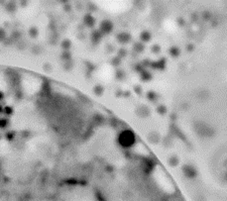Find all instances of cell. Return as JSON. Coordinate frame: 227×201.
I'll return each mask as SVG.
<instances>
[{"instance_id": "1", "label": "cell", "mask_w": 227, "mask_h": 201, "mask_svg": "<svg viewBox=\"0 0 227 201\" xmlns=\"http://www.w3.org/2000/svg\"><path fill=\"white\" fill-rule=\"evenodd\" d=\"M135 142V137L131 130H123L118 137V142L123 147H130Z\"/></svg>"}, {"instance_id": "2", "label": "cell", "mask_w": 227, "mask_h": 201, "mask_svg": "<svg viewBox=\"0 0 227 201\" xmlns=\"http://www.w3.org/2000/svg\"><path fill=\"white\" fill-rule=\"evenodd\" d=\"M112 30H113V25L110 20L105 19V20H103L102 22L100 23V33H102V35H108V33H110L111 31H112Z\"/></svg>"}, {"instance_id": "3", "label": "cell", "mask_w": 227, "mask_h": 201, "mask_svg": "<svg viewBox=\"0 0 227 201\" xmlns=\"http://www.w3.org/2000/svg\"><path fill=\"white\" fill-rule=\"evenodd\" d=\"M17 9V4L15 1H8L5 4V10L8 13H14Z\"/></svg>"}, {"instance_id": "4", "label": "cell", "mask_w": 227, "mask_h": 201, "mask_svg": "<svg viewBox=\"0 0 227 201\" xmlns=\"http://www.w3.org/2000/svg\"><path fill=\"white\" fill-rule=\"evenodd\" d=\"M95 18L93 17L91 14H86L85 16H84V23L88 26V27H93L94 25H95Z\"/></svg>"}, {"instance_id": "5", "label": "cell", "mask_w": 227, "mask_h": 201, "mask_svg": "<svg viewBox=\"0 0 227 201\" xmlns=\"http://www.w3.org/2000/svg\"><path fill=\"white\" fill-rule=\"evenodd\" d=\"M102 33H100V30H94L91 35V40H92L93 43H99V42L102 38Z\"/></svg>"}, {"instance_id": "6", "label": "cell", "mask_w": 227, "mask_h": 201, "mask_svg": "<svg viewBox=\"0 0 227 201\" xmlns=\"http://www.w3.org/2000/svg\"><path fill=\"white\" fill-rule=\"evenodd\" d=\"M9 38H10L14 43H17V42H19V40H21V38H22V33H21L18 30H13L12 33H11V35H10V37H9Z\"/></svg>"}, {"instance_id": "7", "label": "cell", "mask_w": 227, "mask_h": 201, "mask_svg": "<svg viewBox=\"0 0 227 201\" xmlns=\"http://www.w3.org/2000/svg\"><path fill=\"white\" fill-rule=\"evenodd\" d=\"M38 33H40V30L37 26H30V30H28V35L31 38H37L38 37Z\"/></svg>"}, {"instance_id": "8", "label": "cell", "mask_w": 227, "mask_h": 201, "mask_svg": "<svg viewBox=\"0 0 227 201\" xmlns=\"http://www.w3.org/2000/svg\"><path fill=\"white\" fill-rule=\"evenodd\" d=\"M42 51H43V48L40 47V45H33L30 49L31 54L33 55H40V53H42Z\"/></svg>"}, {"instance_id": "9", "label": "cell", "mask_w": 227, "mask_h": 201, "mask_svg": "<svg viewBox=\"0 0 227 201\" xmlns=\"http://www.w3.org/2000/svg\"><path fill=\"white\" fill-rule=\"evenodd\" d=\"M61 59L64 62L70 61V60H72V54L69 52V51H64V52L62 53V55H61Z\"/></svg>"}, {"instance_id": "10", "label": "cell", "mask_w": 227, "mask_h": 201, "mask_svg": "<svg viewBox=\"0 0 227 201\" xmlns=\"http://www.w3.org/2000/svg\"><path fill=\"white\" fill-rule=\"evenodd\" d=\"M61 47L63 48V50L64 51H69L70 49H71L72 47V43H71V40H64L61 43Z\"/></svg>"}, {"instance_id": "11", "label": "cell", "mask_w": 227, "mask_h": 201, "mask_svg": "<svg viewBox=\"0 0 227 201\" xmlns=\"http://www.w3.org/2000/svg\"><path fill=\"white\" fill-rule=\"evenodd\" d=\"M7 38V33L6 30H4L2 26H0V43H4Z\"/></svg>"}, {"instance_id": "12", "label": "cell", "mask_w": 227, "mask_h": 201, "mask_svg": "<svg viewBox=\"0 0 227 201\" xmlns=\"http://www.w3.org/2000/svg\"><path fill=\"white\" fill-rule=\"evenodd\" d=\"M103 91H104V89H103L102 86L97 85V86L94 87V93H95L96 95H98V96L102 95V94H103Z\"/></svg>"}, {"instance_id": "13", "label": "cell", "mask_w": 227, "mask_h": 201, "mask_svg": "<svg viewBox=\"0 0 227 201\" xmlns=\"http://www.w3.org/2000/svg\"><path fill=\"white\" fill-rule=\"evenodd\" d=\"M117 38H118L119 42L125 43V42H127V40H129V37H128V35H124V33H122V35H118Z\"/></svg>"}, {"instance_id": "14", "label": "cell", "mask_w": 227, "mask_h": 201, "mask_svg": "<svg viewBox=\"0 0 227 201\" xmlns=\"http://www.w3.org/2000/svg\"><path fill=\"white\" fill-rule=\"evenodd\" d=\"M8 125V119L5 117H0V128H5Z\"/></svg>"}, {"instance_id": "15", "label": "cell", "mask_w": 227, "mask_h": 201, "mask_svg": "<svg viewBox=\"0 0 227 201\" xmlns=\"http://www.w3.org/2000/svg\"><path fill=\"white\" fill-rule=\"evenodd\" d=\"M74 64H73V61L72 60H70V61H67L64 63V69L67 70V71H69V70H71L72 68H73Z\"/></svg>"}, {"instance_id": "16", "label": "cell", "mask_w": 227, "mask_h": 201, "mask_svg": "<svg viewBox=\"0 0 227 201\" xmlns=\"http://www.w3.org/2000/svg\"><path fill=\"white\" fill-rule=\"evenodd\" d=\"M16 47L19 51H22L25 50L26 48V43L25 42H22V40H19V42L16 43Z\"/></svg>"}, {"instance_id": "17", "label": "cell", "mask_w": 227, "mask_h": 201, "mask_svg": "<svg viewBox=\"0 0 227 201\" xmlns=\"http://www.w3.org/2000/svg\"><path fill=\"white\" fill-rule=\"evenodd\" d=\"M3 112L5 113L6 115L10 116L13 113V108L11 107V106H5V107H4V111H3Z\"/></svg>"}, {"instance_id": "18", "label": "cell", "mask_w": 227, "mask_h": 201, "mask_svg": "<svg viewBox=\"0 0 227 201\" xmlns=\"http://www.w3.org/2000/svg\"><path fill=\"white\" fill-rule=\"evenodd\" d=\"M43 71L47 72V73H50V72H52V70H53L52 65L49 64V63H45V64L43 66Z\"/></svg>"}, {"instance_id": "19", "label": "cell", "mask_w": 227, "mask_h": 201, "mask_svg": "<svg viewBox=\"0 0 227 201\" xmlns=\"http://www.w3.org/2000/svg\"><path fill=\"white\" fill-rule=\"evenodd\" d=\"M14 134H13V132H7V134H6V137L7 139H9V140H12V137H14Z\"/></svg>"}, {"instance_id": "20", "label": "cell", "mask_w": 227, "mask_h": 201, "mask_svg": "<svg viewBox=\"0 0 227 201\" xmlns=\"http://www.w3.org/2000/svg\"><path fill=\"white\" fill-rule=\"evenodd\" d=\"M21 6H26L27 5V1H20Z\"/></svg>"}, {"instance_id": "21", "label": "cell", "mask_w": 227, "mask_h": 201, "mask_svg": "<svg viewBox=\"0 0 227 201\" xmlns=\"http://www.w3.org/2000/svg\"><path fill=\"white\" fill-rule=\"evenodd\" d=\"M3 111H4V108H3V106H2V105H0V114H1V113H3Z\"/></svg>"}, {"instance_id": "22", "label": "cell", "mask_w": 227, "mask_h": 201, "mask_svg": "<svg viewBox=\"0 0 227 201\" xmlns=\"http://www.w3.org/2000/svg\"><path fill=\"white\" fill-rule=\"evenodd\" d=\"M3 98V94H2V92H0V100Z\"/></svg>"}]
</instances>
